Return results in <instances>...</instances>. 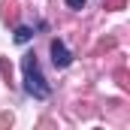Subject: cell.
Listing matches in <instances>:
<instances>
[{
    "mask_svg": "<svg viewBox=\"0 0 130 130\" xmlns=\"http://www.w3.org/2000/svg\"><path fill=\"white\" fill-rule=\"evenodd\" d=\"M67 6H70V9H82V6H85V0H67Z\"/></svg>",
    "mask_w": 130,
    "mask_h": 130,
    "instance_id": "277c9868",
    "label": "cell"
},
{
    "mask_svg": "<svg viewBox=\"0 0 130 130\" xmlns=\"http://www.w3.org/2000/svg\"><path fill=\"white\" fill-rule=\"evenodd\" d=\"M52 64L58 67V70H67V67L73 64V55L64 45V39H52Z\"/></svg>",
    "mask_w": 130,
    "mask_h": 130,
    "instance_id": "7a4b0ae2",
    "label": "cell"
},
{
    "mask_svg": "<svg viewBox=\"0 0 130 130\" xmlns=\"http://www.w3.org/2000/svg\"><path fill=\"white\" fill-rule=\"evenodd\" d=\"M21 73H24V91H27L33 100H45L52 94V88H48V82H45V76H42V70H39L36 55H24V58H21Z\"/></svg>",
    "mask_w": 130,
    "mask_h": 130,
    "instance_id": "6da1fadb",
    "label": "cell"
},
{
    "mask_svg": "<svg viewBox=\"0 0 130 130\" xmlns=\"http://www.w3.org/2000/svg\"><path fill=\"white\" fill-rule=\"evenodd\" d=\"M30 39H33L30 27H15V42H30Z\"/></svg>",
    "mask_w": 130,
    "mask_h": 130,
    "instance_id": "3957f363",
    "label": "cell"
}]
</instances>
